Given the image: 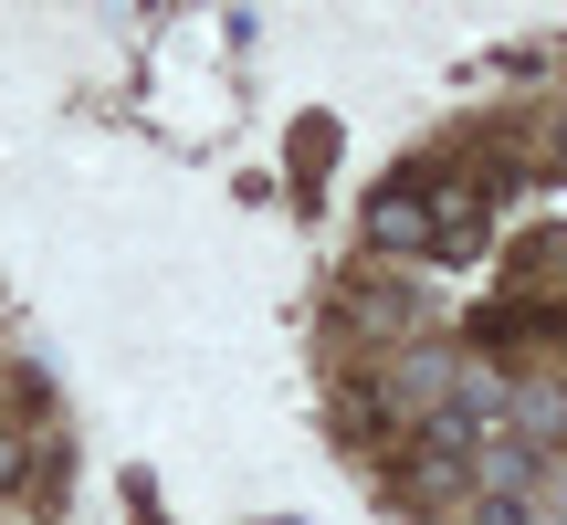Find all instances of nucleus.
I'll return each instance as SVG.
<instances>
[{
	"instance_id": "1",
	"label": "nucleus",
	"mask_w": 567,
	"mask_h": 525,
	"mask_svg": "<svg viewBox=\"0 0 567 525\" xmlns=\"http://www.w3.org/2000/svg\"><path fill=\"white\" fill-rule=\"evenodd\" d=\"M505 442H526L536 463H547V452H567V379H515L505 389Z\"/></svg>"
},
{
	"instance_id": "2",
	"label": "nucleus",
	"mask_w": 567,
	"mask_h": 525,
	"mask_svg": "<svg viewBox=\"0 0 567 525\" xmlns=\"http://www.w3.org/2000/svg\"><path fill=\"white\" fill-rule=\"evenodd\" d=\"M368 231H379V253H431V200L421 189H379L368 200Z\"/></svg>"
},
{
	"instance_id": "3",
	"label": "nucleus",
	"mask_w": 567,
	"mask_h": 525,
	"mask_svg": "<svg viewBox=\"0 0 567 525\" xmlns=\"http://www.w3.org/2000/svg\"><path fill=\"white\" fill-rule=\"evenodd\" d=\"M379 389H389L400 410H431L442 389H463V358H442V347H421V358H400V368H389Z\"/></svg>"
},
{
	"instance_id": "4",
	"label": "nucleus",
	"mask_w": 567,
	"mask_h": 525,
	"mask_svg": "<svg viewBox=\"0 0 567 525\" xmlns=\"http://www.w3.org/2000/svg\"><path fill=\"white\" fill-rule=\"evenodd\" d=\"M536 473H547V463H536L526 442H484V463H473V494H526Z\"/></svg>"
},
{
	"instance_id": "5",
	"label": "nucleus",
	"mask_w": 567,
	"mask_h": 525,
	"mask_svg": "<svg viewBox=\"0 0 567 525\" xmlns=\"http://www.w3.org/2000/svg\"><path fill=\"white\" fill-rule=\"evenodd\" d=\"M473 525H536L526 494H473Z\"/></svg>"
},
{
	"instance_id": "6",
	"label": "nucleus",
	"mask_w": 567,
	"mask_h": 525,
	"mask_svg": "<svg viewBox=\"0 0 567 525\" xmlns=\"http://www.w3.org/2000/svg\"><path fill=\"white\" fill-rule=\"evenodd\" d=\"M21 463H32V452H21V442H0V494L21 484Z\"/></svg>"
},
{
	"instance_id": "7",
	"label": "nucleus",
	"mask_w": 567,
	"mask_h": 525,
	"mask_svg": "<svg viewBox=\"0 0 567 525\" xmlns=\"http://www.w3.org/2000/svg\"><path fill=\"white\" fill-rule=\"evenodd\" d=\"M557 168H567V147H557Z\"/></svg>"
}]
</instances>
